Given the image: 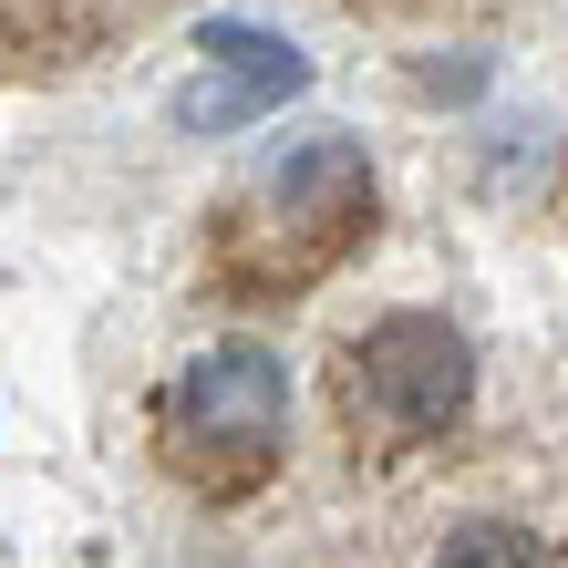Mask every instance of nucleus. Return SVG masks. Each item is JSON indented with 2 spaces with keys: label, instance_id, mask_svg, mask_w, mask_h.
<instances>
[{
  "label": "nucleus",
  "instance_id": "1",
  "mask_svg": "<svg viewBox=\"0 0 568 568\" xmlns=\"http://www.w3.org/2000/svg\"><path fill=\"white\" fill-rule=\"evenodd\" d=\"M362 239H373V165H362V145H342V135H311L280 165H258V176L217 207L207 280L227 300H290V290L331 280Z\"/></svg>",
  "mask_w": 568,
  "mask_h": 568
},
{
  "label": "nucleus",
  "instance_id": "2",
  "mask_svg": "<svg viewBox=\"0 0 568 568\" xmlns=\"http://www.w3.org/2000/svg\"><path fill=\"white\" fill-rule=\"evenodd\" d=\"M290 455V373L270 342H217L155 393V465L207 507H239Z\"/></svg>",
  "mask_w": 568,
  "mask_h": 568
},
{
  "label": "nucleus",
  "instance_id": "3",
  "mask_svg": "<svg viewBox=\"0 0 568 568\" xmlns=\"http://www.w3.org/2000/svg\"><path fill=\"white\" fill-rule=\"evenodd\" d=\"M465 393H476V352L434 311H393V321L362 331V342H342V362H331V404H342V434H352L362 465L455 434Z\"/></svg>",
  "mask_w": 568,
  "mask_h": 568
},
{
  "label": "nucleus",
  "instance_id": "4",
  "mask_svg": "<svg viewBox=\"0 0 568 568\" xmlns=\"http://www.w3.org/2000/svg\"><path fill=\"white\" fill-rule=\"evenodd\" d=\"M196 62H207V83H186V93H176V124H186V135L258 124L280 93L311 83V62H300L290 42H270V31H248V21H207V31H196Z\"/></svg>",
  "mask_w": 568,
  "mask_h": 568
},
{
  "label": "nucleus",
  "instance_id": "5",
  "mask_svg": "<svg viewBox=\"0 0 568 568\" xmlns=\"http://www.w3.org/2000/svg\"><path fill=\"white\" fill-rule=\"evenodd\" d=\"M434 568H558L538 538H527V527H496V517H476V527H455L445 538V558Z\"/></svg>",
  "mask_w": 568,
  "mask_h": 568
}]
</instances>
